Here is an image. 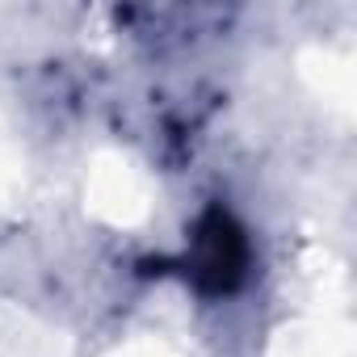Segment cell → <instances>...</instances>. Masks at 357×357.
I'll use <instances>...</instances> for the list:
<instances>
[{
  "label": "cell",
  "instance_id": "obj_1",
  "mask_svg": "<svg viewBox=\"0 0 357 357\" xmlns=\"http://www.w3.org/2000/svg\"><path fill=\"white\" fill-rule=\"evenodd\" d=\"M248 269V240L244 227L227 211H206L202 223L194 227V261L190 273L206 294H227L244 282Z\"/></svg>",
  "mask_w": 357,
  "mask_h": 357
}]
</instances>
